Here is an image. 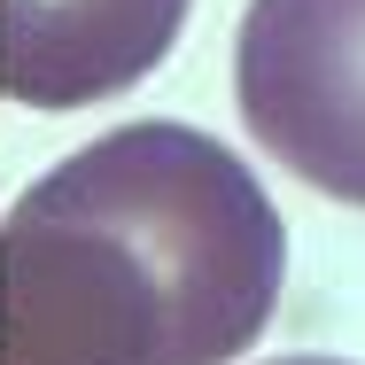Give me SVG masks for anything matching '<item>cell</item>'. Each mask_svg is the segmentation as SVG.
Segmentation results:
<instances>
[{"label": "cell", "mask_w": 365, "mask_h": 365, "mask_svg": "<svg viewBox=\"0 0 365 365\" xmlns=\"http://www.w3.org/2000/svg\"><path fill=\"white\" fill-rule=\"evenodd\" d=\"M288 225L225 140L140 117L0 218V365H233L280 303Z\"/></svg>", "instance_id": "6da1fadb"}, {"label": "cell", "mask_w": 365, "mask_h": 365, "mask_svg": "<svg viewBox=\"0 0 365 365\" xmlns=\"http://www.w3.org/2000/svg\"><path fill=\"white\" fill-rule=\"evenodd\" d=\"M233 101L272 163L365 210V0H249Z\"/></svg>", "instance_id": "7a4b0ae2"}, {"label": "cell", "mask_w": 365, "mask_h": 365, "mask_svg": "<svg viewBox=\"0 0 365 365\" xmlns=\"http://www.w3.org/2000/svg\"><path fill=\"white\" fill-rule=\"evenodd\" d=\"M195 0H0V93L16 109H86L140 86Z\"/></svg>", "instance_id": "3957f363"}, {"label": "cell", "mask_w": 365, "mask_h": 365, "mask_svg": "<svg viewBox=\"0 0 365 365\" xmlns=\"http://www.w3.org/2000/svg\"><path fill=\"white\" fill-rule=\"evenodd\" d=\"M264 365H350V358H264Z\"/></svg>", "instance_id": "277c9868"}]
</instances>
